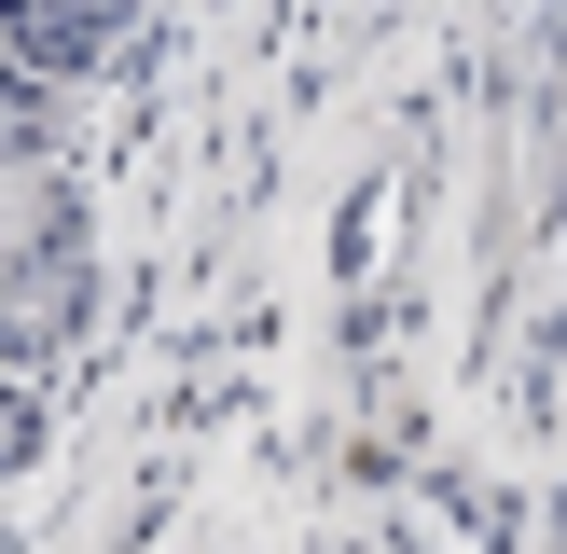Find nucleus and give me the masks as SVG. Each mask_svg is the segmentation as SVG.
<instances>
[{
    "mask_svg": "<svg viewBox=\"0 0 567 554\" xmlns=\"http://www.w3.org/2000/svg\"><path fill=\"white\" fill-rule=\"evenodd\" d=\"M0 28H14L28 70H97L111 28H125V0H0Z\"/></svg>",
    "mask_w": 567,
    "mask_h": 554,
    "instance_id": "obj_1",
    "label": "nucleus"
},
{
    "mask_svg": "<svg viewBox=\"0 0 567 554\" xmlns=\"http://www.w3.org/2000/svg\"><path fill=\"white\" fill-rule=\"evenodd\" d=\"M28 153H42V83L0 70V166H28Z\"/></svg>",
    "mask_w": 567,
    "mask_h": 554,
    "instance_id": "obj_2",
    "label": "nucleus"
},
{
    "mask_svg": "<svg viewBox=\"0 0 567 554\" xmlns=\"http://www.w3.org/2000/svg\"><path fill=\"white\" fill-rule=\"evenodd\" d=\"M14 458H28V388L0 375V471H14Z\"/></svg>",
    "mask_w": 567,
    "mask_h": 554,
    "instance_id": "obj_3",
    "label": "nucleus"
}]
</instances>
